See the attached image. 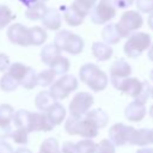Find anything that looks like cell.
I'll list each match as a JSON object with an SVG mask.
<instances>
[{
    "label": "cell",
    "mask_w": 153,
    "mask_h": 153,
    "mask_svg": "<svg viewBox=\"0 0 153 153\" xmlns=\"http://www.w3.org/2000/svg\"><path fill=\"white\" fill-rule=\"evenodd\" d=\"M79 78L94 92L104 91L109 84V78L106 73L103 72L94 63L82 65L79 69Z\"/></svg>",
    "instance_id": "1"
},
{
    "label": "cell",
    "mask_w": 153,
    "mask_h": 153,
    "mask_svg": "<svg viewBox=\"0 0 153 153\" xmlns=\"http://www.w3.org/2000/svg\"><path fill=\"white\" fill-rule=\"evenodd\" d=\"M65 130L69 135H79L84 139H93L98 135V128L85 117L69 116L65 122Z\"/></svg>",
    "instance_id": "2"
},
{
    "label": "cell",
    "mask_w": 153,
    "mask_h": 153,
    "mask_svg": "<svg viewBox=\"0 0 153 153\" xmlns=\"http://www.w3.org/2000/svg\"><path fill=\"white\" fill-rule=\"evenodd\" d=\"M54 43L60 48L61 51H66L71 55H78L84 50L85 42L84 39L68 30H60L55 35Z\"/></svg>",
    "instance_id": "3"
},
{
    "label": "cell",
    "mask_w": 153,
    "mask_h": 153,
    "mask_svg": "<svg viewBox=\"0 0 153 153\" xmlns=\"http://www.w3.org/2000/svg\"><path fill=\"white\" fill-rule=\"evenodd\" d=\"M151 43V36L148 33L142 31H135L129 37H127L123 50L128 57L135 59L139 57L143 51H146L149 48Z\"/></svg>",
    "instance_id": "4"
},
{
    "label": "cell",
    "mask_w": 153,
    "mask_h": 153,
    "mask_svg": "<svg viewBox=\"0 0 153 153\" xmlns=\"http://www.w3.org/2000/svg\"><path fill=\"white\" fill-rule=\"evenodd\" d=\"M143 24V19L142 16L137 12V11H126L123 12V14L120 18V22L116 23L117 30L121 35L122 38H127L129 37L133 32L137 31Z\"/></svg>",
    "instance_id": "5"
},
{
    "label": "cell",
    "mask_w": 153,
    "mask_h": 153,
    "mask_svg": "<svg viewBox=\"0 0 153 153\" xmlns=\"http://www.w3.org/2000/svg\"><path fill=\"white\" fill-rule=\"evenodd\" d=\"M78 85L79 82L76 78L72 74L66 73L50 85L49 92L56 100H60L67 98L73 91H75L78 88Z\"/></svg>",
    "instance_id": "6"
},
{
    "label": "cell",
    "mask_w": 153,
    "mask_h": 153,
    "mask_svg": "<svg viewBox=\"0 0 153 153\" xmlns=\"http://www.w3.org/2000/svg\"><path fill=\"white\" fill-rule=\"evenodd\" d=\"M91 22L96 25L108 24L116 16V6L114 0H99L94 4L91 12Z\"/></svg>",
    "instance_id": "7"
},
{
    "label": "cell",
    "mask_w": 153,
    "mask_h": 153,
    "mask_svg": "<svg viewBox=\"0 0 153 153\" xmlns=\"http://www.w3.org/2000/svg\"><path fill=\"white\" fill-rule=\"evenodd\" d=\"M92 105H93V96L90 92L81 91L74 94V97L72 98L68 105V110L71 116L73 117H84Z\"/></svg>",
    "instance_id": "8"
},
{
    "label": "cell",
    "mask_w": 153,
    "mask_h": 153,
    "mask_svg": "<svg viewBox=\"0 0 153 153\" xmlns=\"http://www.w3.org/2000/svg\"><path fill=\"white\" fill-rule=\"evenodd\" d=\"M110 82L117 91H120L134 99H136L139 97L141 88H142V81L139 80L137 78L127 76L123 79H112V80H110Z\"/></svg>",
    "instance_id": "9"
},
{
    "label": "cell",
    "mask_w": 153,
    "mask_h": 153,
    "mask_svg": "<svg viewBox=\"0 0 153 153\" xmlns=\"http://www.w3.org/2000/svg\"><path fill=\"white\" fill-rule=\"evenodd\" d=\"M134 127L124 123H115L109 129V140L115 146H123L129 142Z\"/></svg>",
    "instance_id": "10"
},
{
    "label": "cell",
    "mask_w": 153,
    "mask_h": 153,
    "mask_svg": "<svg viewBox=\"0 0 153 153\" xmlns=\"http://www.w3.org/2000/svg\"><path fill=\"white\" fill-rule=\"evenodd\" d=\"M7 38L13 44H17L20 47H29L30 45L29 27L24 26L20 23L11 24L7 29Z\"/></svg>",
    "instance_id": "11"
},
{
    "label": "cell",
    "mask_w": 153,
    "mask_h": 153,
    "mask_svg": "<svg viewBox=\"0 0 153 153\" xmlns=\"http://www.w3.org/2000/svg\"><path fill=\"white\" fill-rule=\"evenodd\" d=\"M146 114H147L146 103H142V102H140L137 99H134L133 102H130L124 109V116L130 122H140V121H142L145 118Z\"/></svg>",
    "instance_id": "12"
},
{
    "label": "cell",
    "mask_w": 153,
    "mask_h": 153,
    "mask_svg": "<svg viewBox=\"0 0 153 153\" xmlns=\"http://www.w3.org/2000/svg\"><path fill=\"white\" fill-rule=\"evenodd\" d=\"M55 126L50 122L47 114L36 111L31 115V131H50Z\"/></svg>",
    "instance_id": "13"
},
{
    "label": "cell",
    "mask_w": 153,
    "mask_h": 153,
    "mask_svg": "<svg viewBox=\"0 0 153 153\" xmlns=\"http://www.w3.org/2000/svg\"><path fill=\"white\" fill-rule=\"evenodd\" d=\"M41 20H42L43 27L47 30H51V31L60 30L61 24H62L61 14L56 8H47V11Z\"/></svg>",
    "instance_id": "14"
},
{
    "label": "cell",
    "mask_w": 153,
    "mask_h": 153,
    "mask_svg": "<svg viewBox=\"0 0 153 153\" xmlns=\"http://www.w3.org/2000/svg\"><path fill=\"white\" fill-rule=\"evenodd\" d=\"M85 17L86 16L73 4H71L69 6L63 7V19L69 26L75 27V26L81 25Z\"/></svg>",
    "instance_id": "15"
},
{
    "label": "cell",
    "mask_w": 153,
    "mask_h": 153,
    "mask_svg": "<svg viewBox=\"0 0 153 153\" xmlns=\"http://www.w3.org/2000/svg\"><path fill=\"white\" fill-rule=\"evenodd\" d=\"M128 143L140 146V147L151 145L152 143V129H146V128L135 129L134 128Z\"/></svg>",
    "instance_id": "16"
},
{
    "label": "cell",
    "mask_w": 153,
    "mask_h": 153,
    "mask_svg": "<svg viewBox=\"0 0 153 153\" xmlns=\"http://www.w3.org/2000/svg\"><path fill=\"white\" fill-rule=\"evenodd\" d=\"M130 73H131V67L124 59L116 60L110 66V80L127 78L130 75Z\"/></svg>",
    "instance_id": "17"
},
{
    "label": "cell",
    "mask_w": 153,
    "mask_h": 153,
    "mask_svg": "<svg viewBox=\"0 0 153 153\" xmlns=\"http://www.w3.org/2000/svg\"><path fill=\"white\" fill-rule=\"evenodd\" d=\"M31 115H32V112H30L29 110H25V109H19V110L14 111L12 121H13L16 128H23L26 131L31 133Z\"/></svg>",
    "instance_id": "18"
},
{
    "label": "cell",
    "mask_w": 153,
    "mask_h": 153,
    "mask_svg": "<svg viewBox=\"0 0 153 153\" xmlns=\"http://www.w3.org/2000/svg\"><path fill=\"white\" fill-rule=\"evenodd\" d=\"M92 54L93 56L98 60V61H108L111 59L112 56V48L110 44L105 43V42H94L91 47Z\"/></svg>",
    "instance_id": "19"
},
{
    "label": "cell",
    "mask_w": 153,
    "mask_h": 153,
    "mask_svg": "<svg viewBox=\"0 0 153 153\" xmlns=\"http://www.w3.org/2000/svg\"><path fill=\"white\" fill-rule=\"evenodd\" d=\"M48 118L50 120V122L54 126H59L65 120H66V109L62 104H60L59 102H55L47 111H45Z\"/></svg>",
    "instance_id": "20"
},
{
    "label": "cell",
    "mask_w": 153,
    "mask_h": 153,
    "mask_svg": "<svg viewBox=\"0 0 153 153\" xmlns=\"http://www.w3.org/2000/svg\"><path fill=\"white\" fill-rule=\"evenodd\" d=\"M84 117L87 118L90 122H92L98 129L104 128V127L108 124V122H109V116H108V114H106L104 110H102V109L88 110V111L85 114Z\"/></svg>",
    "instance_id": "21"
},
{
    "label": "cell",
    "mask_w": 153,
    "mask_h": 153,
    "mask_svg": "<svg viewBox=\"0 0 153 153\" xmlns=\"http://www.w3.org/2000/svg\"><path fill=\"white\" fill-rule=\"evenodd\" d=\"M102 38L105 43L108 44H116L118 43L122 37L117 30V26H116V23H110V24H105V26L103 27L102 30Z\"/></svg>",
    "instance_id": "22"
},
{
    "label": "cell",
    "mask_w": 153,
    "mask_h": 153,
    "mask_svg": "<svg viewBox=\"0 0 153 153\" xmlns=\"http://www.w3.org/2000/svg\"><path fill=\"white\" fill-rule=\"evenodd\" d=\"M55 102L56 99L50 94L49 91H41L35 97V106L43 112H45Z\"/></svg>",
    "instance_id": "23"
},
{
    "label": "cell",
    "mask_w": 153,
    "mask_h": 153,
    "mask_svg": "<svg viewBox=\"0 0 153 153\" xmlns=\"http://www.w3.org/2000/svg\"><path fill=\"white\" fill-rule=\"evenodd\" d=\"M61 55V50L60 48L55 44V43H49V44H45L43 47V49L41 50V54H39V57H41V61L44 63V65H50V62L56 57Z\"/></svg>",
    "instance_id": "24"
},
{
    "label": "cell",
    "mask_w": 153,
    "mask_h": 153,
    "mask_svg": "<svg viewBox=\"0 0 153 153\" xmlns=\"http://www.w3.org/2000/svg\"><path fill=\"white\" fill-rule=\"evenodd\" d=\"M47 6L44 2L42 1H37L35 4H32L31 6L26 7V11H25V17L30 20H39L43 18L45 11H47Z\"/></svg>",
    "instance_id": "25"
},
{
    "label": "cell",
    "mask_w": 153,
    "mask_h": 153,
    "mask_svg": "<svg viewBox=\"0 0 153 153\" xmlns=\"http://www.w3.org/2000/svg\"><path fill=\"white\" fill-rule=\"evenodd\" d=\"M69 67H71V63H69V60L62 55H59L56 56L49 65V68L56 74V75H63L66 74L68 71H69Z\"/></svg>",
    "instance_id": "26"
},
{
    "label": "cell",
    "mask_w": 153,
    "mask_h": 153,
    "mask_svg": "<svg viewBox=\"0 0 153 153\" xmlns=\"http://www.w3.org/2000/svg\"><path fill=\"white\" fill-rule=\"evenodd\" d=\"M29 35H30V45H42L47 41V31L42 26H32L29 27Z\"/></svg>",
    "instance_id": "27"
},
{
    "label": "cell",
    "mask_w": 153,
    "mask_h": 153,
    "mask_svg": "<svg viewBox=\"0 0 153 153\" xmlns=\"http://www.w3.org/2000/svg\"><path fill=\"white\" fill-rule=\"evenodd\" d=\"M19 85H20L19 81L13 75H11L8 72H5L2 74V76L0 78V88L4 92H12V91L17 90V87Z\"/></svg>",
    "instance_id": "28"
},
{
    "label": "cell",
    "mask_w": 153,
    "mask_h": 153,
    "mask_svg": "<svg viewBox=\"0 0 153 153\" xmlns=\"http://www.w3.org/2000/svg\"><path fill=\"white\" fill-rule=\"evenodd\" d=\"M20 85L26 90H32L37 86V73L33 68L27 67L26 73L24 74L23 79L20 80Z\"/></svg>",
    "instance_id": "29"
},
{
    "label": "cell",
    "mask_w": 153,
    "mask_h": 153,
    "mask_svg": "<svg viewBox=\"0 0 153 153\" xmlns=\"http://www.w3.org/2000/svg\"><path fill=\"white\" fill-rule=\"evenodd\" d=\"M55 76H56V74L50 68L43 69L37 74V85H39L42 87L50 86L55 81Z\"/></svg>",
    "instance_id": "30"
},
{
    "label": "cell",
    "mask_w": 153,
    "mask_h": 153,
    "mask_svg": "<svg viewBox=\"0 0 153 153\" xmlns=\"http://www.w3.org/2000/svg\"><path fill=\"white\" fill-rule=\"evenodd\" d=\"M39 153H59L60 152V145L57 139L55 137H48L45 139L41 146H39Z\"/></svg>",
    "instance_id": "31"
},
{
    "label": "cell",
    "mask_w": 153,
    "mask_h": 153,
    "mask_svg": "<svg viewBox=\"0 0 153 153\" xmlns=\"http://www.w3.org/2000/svg\"><path fill=\"white\" fill-rule=\"evenodd\" d=\"M16 14L6 5H0V30L5 29L12 20H14Z\"/></svg>",
    "instance_id": "32"
},
{
    "label": "cell",
    "mask_w": 153,
    "mask_h": 153,
    "mask_svg": "<svg viewBox=\"0 0 153 153\" xmlns=\"http://www.w3.org/2000/svg\"><path fill=\"white\" fill-rule=\"evenodd\" d=\"M27 67L29 66H25V65H23L20 62H13V63L10 65V67H8V69L6 72H8L11 75H13L19 81V84H20V80L23 79L24 74L26 73Z\"/></svg>",
    "instance_id": "33"
},
{
    "label": "cell",
    "mask_w": 153,
    "mask_h": 153,
    "mask_svg": "<svg viewBox=\"0 0 153 153\" xmlns=\"http://www.w3.org/2000/svg\"><path fill=\"white\" fill-rule=\"evenodd\" d=\"M10 137L13 140L14 143L25 146L29 141V131H26L23 128H16L14 130H12V134Z\"/></svg>",
    "instance_id": "34"
},
{
    "label": "cell",
    "mask_w": 153,
    "mask_h": 153,
    "mask_svg": "<svg viewBox=\"0 0 153 153\" xmlns=\"http://www.w3.org/2000/svg\"><path fill=\"white\" fill-rule=\"evenodd\" d=\"M92 153H115V145L109 139H103L96 143V148Z\"/></svg>",
    "instance_id": "35"
},
{
    "label": "cell",
    "mask_w": 153,
    "mask_h": 153,
    "mask_svg": "<svg viewBox=\"0 0 153 153\" xmlns=\"http://www.w3.org/2000/svg\"><path fill=\"white\" fill-rule=\"evenodd\" d=\"M13 115H14V109H13L12 105H10L7 103L0 104V121L1 122L11 123L12 118H13Z\"/></svg>",
    "instance_id": "36"
},
{
    "label": "cell",
    "mask_w": 153,
    "mask_h": 153,
    "mask_svg": "<svg viewBox=\"0 0 153 153\" xmlns=\"http://www.w3.org/2000/svg\"><path fill=\"white\" fill-rule=\"evenodd\" d=\"M96 2H97V0H74L72 4L74 6H76L85 16H87V14H90V12Z\"/></svg>",
    "instance_id": "37"
},
{
    "label": "cell",
    "mask_w": 153,
    "mask_h": 153,
    "mask_svg": "<svg viewBox=\"0 0 153 153\" xmlns=\"http://www.w3.org/2000/svg\"><path fill=\"white\" fill-rule=\"evenodd\" d=\"M80 153H92L96 148V142L92 139H82L76 142Z\"/></svg>",
    "instance_id": "38"
},
{
    "label": "cell",
    "mask_w": 153,
    "mask_h": 153,
    "mask_svg": "<svg viewBox=\"0 0 153 153\" xmlns=\"http://www.w3.org/2000/svg\"><path fill=\"white\" fill-rule=\"evenodd\" d=\"M135 6L142 13L153 12V0H135Z\"/></svg>",
    "instance_id": "39"
},
{
    "label": "cell",
    "mask_w": 153,
    "mask_h": 153,
    "mask_svg": "<svg viewBox=\"0 0 153 153\" xmlns=\"http://www.w3.org/2000/svg\"><path fill=\"white\" fill-rule=\"evenodd\" d=\"M12 126L8 122H1L0 121V140H6L12 134Z\"/></svg>",
    "instance_id": "40"
},
{
    "label": "cell",
    "mask_w": 153,
    "mask_h": 153,
    "mask_svg": "<svg viewBox=\"0 0 153 153\" xmlns=\"http://www.w3.org/2000/svg\"><path fill=\"white\" fill-rule=\"evenodd\" d=\"M149 92H151V85L148 81L143 80L142 81V88H141V92L139 94V97L136 98L137 100L142 102V103H146V100L149 98Z\"/></svg>",
    "instance_id": "41"
},
{
    "label": "cell",
    "mask_w": 153,
    "mask_h": 153,
    "mask_svg": "<svg viewBox=\"0 0 153 153\" xmlns=\"http://www.w3.org/2000/svg\"><path fill=\"white\" fill-rule=\"evenodd\" d=\"M62 151L63 153H80L79 148H78V145L72 142V141H66L62 143V148L60 149Z\"/></svg>",
    "instance_id": "42"
},
{
    "label": "cell",
    "mask_w": 153,
    "mask_h": 153,
    "mask_svg": "<svg viewBox=\"0 0 153 153\" xmlns=\"http://www.w3.org/2000/svg\"><path fill=\"white\" fill-rule=\"evenodd\" d=\"M10 65H11V62H10V57H8L6 54L0 53V72L5 73V72L8 69Z\"/></svg>",
    "instance_id": "43"
},
{
    "label": "cell",
    "mask_w": 153,
    "mask_h": 153,
    "mask_svg": "<svg viewBox=\"0 0 153 153\" xmlns=\"http://www.w3.org/2000/svg\"><path fill=\"white\" fill-rule=\"evenodd\" d=\"M135 0H114V4L118 8H127L134 4Z\"/></svg>",
    "instance_id": "44"
},
{
    "label": "cell",
    "mask_w": 153,
    "mask_h": 153,
    "mask_svg": "<svg viewBox=\"0 0 153 153\" xmlns=\"http://www.w3.org/2000/svg\"><path fill=\"white\" fill-rule=\"evenodd\" d=\"M0 153H14L12 146L5 140H0Z\"/></svg>",
    "instance_id": "45"
},
{
    "label": "cell",
    "mask_w": 153,
    "mask_h": 153,
    "mask_svg": "<svg viewBox=\"0 0 153 153\" xmlns=\"http://www.w3.org/2000/svg\"><path fill=\"white\" fill-rule=\"evenodd\" d=\"M19 1H20V4H22L23 6H25V7H29V6H31L32 4L37 2L38 0H19Z\"/></svg>",
    "instance_id": "46"
},
{
    "label": "cell",
    "mask_w": 153,
    "mask_h": 153,
    "mask_svg": "<svg viewBox=\"0 0 153 153\" xmlns=\"http://www.w3.org/2000/svg\"><path fill=\"white\" fill-rule=\"evenodd\" d=\"M14 153H32V152H31V149H29L26 147H19L14 151Z\"/></svg>",
    "instance_id": "47"
},
{
    "label": "cell",
    "mask_w": 153,
    "mask_h": 153,
    "mask_svg": "<svg viewBox=\"0 0 153 153\" xmlns=\"http://www.w3.org/2000/svg\"><path fill=\"white\" fill-rule=\"evenodd\" d=\"M147 50H148V53H147L148 59H149L151 61H153V43H151V45H149V48H148Z\"/></svg>",
    "instance_id": "48"
},
{
    "label": "cell",
    "mask_w": 153,
    "mask_h": 153,
    "mask_svg": "<svg viewBox=\"0 0 153 153\" xmlns=\"http://www.w3.org/2000/svg\"><path fill=\"white\" fill-rule=\"evenodd\" d=\"M147 23H148V26L153 30V12L149 13V16H148V18H147Z\"/></svg>",
    "instance_id": "49"
},
{
    "label": "cell",
    "mask_w": 153,
    "mask_h": 153,
    "mask_svg": "<svg viewBox=\"0 0 153 153\" xmlns=\"http://www.w3.org/2000/svg\"><path fill=\"white\" fill-rule=\"evenodd\" d=\"M135 153H153V148H140Z\"/></svg>",
    "instance_id": "50"
},
{
    "label": "cell",
    "mask_w": 153,
    "mask_h": 153,
    "mask_svg": "<svg viewBox=\"0 0 153 153\" xmlns=\"http://www.w3.org/2000/svg\"><path fill=\"white\" fill-rule=\"evenodd\" d=\"M148 114H149V116L153 118V104L149 106V110H148Z\"/></svg>",
    "instance_id": "51"
},
{
    "label": "cell",
    "mask_w": 153,
    "mask_h": 153,
    "mask_svg": "<svg viewBox=\"0 0 153 153\" xmlns=\"http://www.w3.org/2000/svg\"><path fill=\"white\" fill-rule=\"evenodd\" d=\"M149 79H151V81H153V69H152L151 73H149Z\"/></svg>",
    "instance_id": "52"
},
{
    "label": "cell",
    "mask_w": 153,
    "mask_h": 153,
    "mask_svg": "<svg viewBox=\"0 0 153 153\" xmlns=\"http://www.w3.org/2000/svg\"><path fill=\"white\" fill-rule=\"evenodd\" d=\"M149 97L153 98V86H151V92H149Z\"/></svg>",
    "instance_id": "53"
},
{
    "label": "cell",
    "mask_w": 153,
    "mask_h": 153,
    "mask_svg": "<svg viewBox=\"0 0 153 153\" xmlns=\"http://www.w3.org/2000/svg\"><path fill=\"white\" fill-rule=\"evenodd\" d=\"M152 143H153V129H152Z\"/></svg>",
    "instance_id": "54"
},
{
    "label": "cell",
    "mask_w": 153,
    "mask_h": 153,
    "mask_svg": "<svg viewBox=\"0 0 153 153\" xmlns=\"http://www.w3.org/2000/svg\"><path fill=\"white\" fill-rule=\"evenodd\" d=\"M38 1H42V2H45V1H48V0H38Z\"/></svg>",
    "instance_id": "55"
},
{
    "label": "cell",
    "mask_w": 153,
    "mask_h": 153,
    "mask_svg": "<svg viewBox=\"0 0 153 153\" xmlns=\"http://www.w3.org/2000/svg\"><path fill=\"white\" fill-rule=\"evenodd\" d=\"M59 153H63V152H62V151H60V152H59Z\"/></svg>",
    "instance_id": "56"
},
{
    "label": "cell",
    "mask_w": 153,
    "mask_h": 153,
    "mask_svg": "<svg viewBox=\"0 0 153 153\" xmlns=\"http://www.w3.org/2000/svg\"><path fill=\"white\" fill-rule=\"evenodd\" d=\"M38 153H39V152H38Z\"/></svg>",
    "instance_id": "57"
}]
</instances>
